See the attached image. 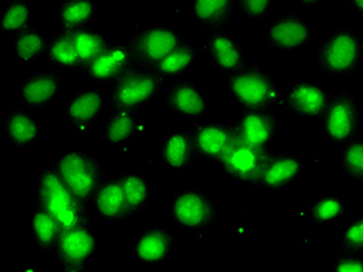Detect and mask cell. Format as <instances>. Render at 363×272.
<instances>
[{
  "label": "cell",
  "instance_id": "obj_24",
  "mask_svg": "<svg viewBox=\"0 0 363 272\" xmlns=\"http://www.w3.org/2000/svg\"><path fill=\"white\" fill-rule=\"evenodd\" d=\"M0 129L6 142L18 151L28 150L38 142L40 134L38 119L26 109L8 111L0 121Z\"/></svg>",
  "mask_w": 363,
  "mask_h": 272
},
{
  "label": "cell",
  "instance_id": "obj_34",
  "mask_svg": "<svg viewBox=\"0 0 363 272\" xmlns=\"http://www.w3.org/2000/svg\"><path fill=\"white\" fill-rule=\"evenodd\" d=\"M72 35L73 40H75L81 69H87L103 53L104 48L109 45V39H107L106 33L90 27L72 31Z\"/></svg>",
  "mask_w": 363,
  "mask_h": 272
},
{
  "label": "cell",
  "instance_id": "obj_16",
  "mask_svg": "<svg viewBox=\"0 0 363 272\" xmlns=\"http://www.w3.org/2000/svg\"><path fill=\"white\" fill-rule=\"evenodd\" d=\"M162 102L168 111L191 120H201L210 112V98L196 82L188 78H179L169 82Z\"/></svg>",
  "mask_w": 363,
  "mask_h": 272
},
{
  "label": "cell",
  "instance_id": "obj_40",
  "mask_svg": "<svg viewBox=\"0 0 363 272\" xmlns=\"http://www.w3.org/2000/svg\"><path fill=\"white\" fill-rule=\"evenodd\" d=\"M348 2L354 11L363 16V0H348Z\"/></svg>",
  "mask_w": 363,
  "mask_h": 272
},
{
  "label": "cell",
  "instance_id": "obj_38",
  "mask_svg": "<svg viewBox=\"0 0 363 272\" xmlns=\"http://www.w3.org/2000/svg\"><path fill=\"white\" fill-rule=\"evenodd\" d=\"M272 8L274 0H236V11L250 21L266 18Z\"/></svg>",
  "mask_w": 363,
  "mask_h": 272
},
{
  "label": "cell",
  "instance_id": "obj_13",
  "mask_svg": "<svg viewBox=\"0 0 363 272\" xmlns=\"http://www.w3.org/2000/svg\"><path fill=\"white\" fill-rule=\"evenodd\" d=\"M109 109L107 90L101 87L82 89L64 104V119L77 134H84Z\"/></svg>",
  "mask_w": 363,
  "mask_h": 272
},
{
  "label": "cell",
  "instance_id": "obj_9",
  "mask_svg": "<svg viewBox=\"0 0 363 272\" xmlns=\"http://www.w3.org/2000/svg\"><path fill=\"white\" fill-rule=\"evenodd\" d=\"M147 133V120L140 109H109L101 128L103 143L115 151L130 150Z\"/></svg>",
  "mask_w": 363,
  "mask_h": 272
},
{
  "label": "cell",
  "instance_id": "obj_33",
  "mask_svg": "<svg viewBox=\"0 0 363 272\" xmlns=\"http://www.w3.org/2000/svg\"><path fill=\"white\" fill-rule=\"evenodd\" d=\"M48 38L40 30L28 28L13 40V58L21 64H33L47 52Z\"/></svg>",
  "mask_w": 363,
  "mask_h": 272
},
{
  "label": "cell",
  "instance_id": "obj_4",
  "mask_svg": "<svg viewBox=\"0 0 363 272\" xmlns=\"http://www.w3.org/2000/svg\"><path fill=\"white\" fill-rule=\"evenodd\" d=\"M52 167L62 183L84 205H92L106 180L104 168L92 154L84 151L64 153L53 161Z\"/></svg>",
  "mask_w": 363,
  "mask_h": 272
},
{
  "label": "cell",
  "instance_id": "obj_15",
  "mask_svg": "<svg viewBox=\"0 0 363 272\" xmlns=\"http://www.w3.org/2000/svg\"><path fill=\"white\" fill-rule=\"evenodd\" d=\"M309 22L296 13H284L270 23L266 30V40L277 52L304 50L312 43Z\"/></svg>",
  "mask_w": 363,
  "mask_h": 272
},
{
  "label": "cell",
  "instance_id": "obj_41",
  "mask_svg": "<svg viewBox=\"0 0 363 272\" xmlns=\"http://www.w3.org/2000/svg\"><path fill=\"white\" fill-rule=\"evenodd\" d=\"M296 2L304 5V6H317L320 4H323L325 0H296Z\"/></svg>",
  "mask_w": 363,
  "mask_h": 272
},
{
  "label": "cell",
  "instance_id": "obj_21",
  "mask_svg": "<svg viewBox=\"0 0 363 272\" xmlns=\"http://www.w3.org/2000/svg\"><path fill=\"white\" fill-rule=\"evenodd\" d=\"M202 50L210 56L213 65L222 75H232L247 64L244 48L225 28L210 31L203 39Z\"/></svg>",
  "mask_w": 363,
  "mask_h": 272
},
{
  "label": "cell",
  "instance_id": "obj_27",
  "mask_svg": "<svg viewBox=\"0 0 363 272\" xmlns=\"http://www.w3.org/2000/svg\"><path fill=\"white\" fill-rule=\"evenodd\" d=\"M236 13V0H189V16L203 28L224 30Z\"/></svg>",
  "mask_w": 363,
  "mask_h": 272
},
{
  "label": "cell",
  "instance_id": "obj_32",
  "mask_svg": "<svg viewBox=\"0 0 363 272\" xmlns=\"http://www.w3.org/2000/svg\"><path fill=\"white\" fill-rule=\"evenodd\" d=\"M98 0H65L60 8V27L78 31L90 27L98 16Z\"/></svg>",
  "mask_w": 363,
  "mask_h": 272
},
{
  "label": "cell",
  "instance_id": "obj_35",
  "mask_svg": "<svg viewBox=\"0 0 363 272\" xmlns=\"http://www.w3.org/2000/svg\"><path fill=\"white\" fill-rule=\"evenodd\" d=\"M120 178L123 187H125L130 217H134L137 213L143 212L150 202V183L140 173H126Z\"/></svg>",
  "mask_w": 363,
  "mask_h": 272
},
{
  "label": "cell",
  "instance_id": "obj_10",
  "mask_svg": "<svg viewBox=\"0 0 363 272\" xmlns=\"http://www.w3.org/2000/svg\"><path fill=\"white\" fill-rule=\"evenodd\" d=\"M184 43V35L168 27H146L129 40L137 64L151 69Z\"/></svg>",
  "mask_w": 363,
  "mask_h": 272
},
{
  "label": "cell",
  "instance_id": "obj_28",
  "mask_svg": "<svg viewBox=\"0 0 363 272\" xmlns=\"http://www.w3.org/2000/svg\"><path fill=\"white\" fill-rule=\"evenodd\" d=\"M28 232L33 244L43 254L55 252L56 244L64 232L60 222L48 212L43 204H36L28 219Z\"/></svg>",
  "mask_w": 363,
  "mask_h": 272
},
{
  "label": "cell",
  "instance_id": "obj_11",
  "mask_svg": "<svg viewBox=\"0 0 363 272\" xmlns=\"http://www.w3.org/2000/svg\"><path fill=\"white\" fill-rule=\"evenodd\" d=\"M55 257L65 271H84L98 255V240L90 226L64 230Z\"/></svg>",
  "mask_w": 363,
  "mask_h": 272
},
{
  "label": "cell",
  "instance_id": "obj_30",
  "mask_svg": "<svg viewBox=\"0 0 363 272\" xmlns=\"http://www.w3.org/2000/svg\"><path fill=\"white\" fill-rule=\"evenodd\" d=\"M45 56L48 62L55 65L57 70H75L81 67L72 31L60 30L53 33L48 38Z\"/></svg>",
  "mask_w": 363,
  "mask_h": 272
},
{
  "label": "cell",
  "instance_id": "obj_20",
  "mask_svg": "<svg viewBox=\"0 0 363 272\" xmlns=\"http://www.w3.org/2000/svg\"><path fill=\"white\" fill-rule=\"evenodd\" d=\"M64 78L60 70L36 72L21 81L18 98L27 109L40 111L53 103L61 94Z\"/></svg>",
  "mask_w": 363,
  "mask_h": 272
},
{
  "label": "cell",
  "instance_id": "obj_31",
  "mask_svg": "<svg viewBox=\"0 0 363 272\" xmlns=\"http://www.w3.org/2000/svg\"><path fill=\"white\" fill-rule=\"evenodd\" d=\"M35 21V6L30 0H8L0 14V31L5 36L16 38L31 28Z\"/></svg>",
  "mask_w": 363,
  "mask_h": 272
},
{
  "label": "cell",
  "instance_id": "obj_36",
  "mask_svg": "<svg viewBox=\"0 0 363 272\" xmlns=\"http://www.w3.org/2000/svg\"><path fill=\"white\" fill-rule=\"evenodd\" d=\"M338 167L346 178L363 183V138H354L342 145L338 153Z\"/></svg>",
  "mask_w": 363,
  "mask_h": 272
},
{
  "label": "cell",
  "instance_id": "obj_14",
  "mask_svg": "<svg viewBox=\"0 0 363 272\" xmlns=\"http://www.w3.org/2000/svg\"><path fill=\"white\" fill-rule=\"evenodd\" d=\"M134 52L129 43H109L103 53L86 69L89 78L98 86H112L129 70L137 67Z\"/></svg>",
  "mask_w": 363,
  "mask_h": 272
},
{
  "label": "cell",
  "instance_id": "obj_37",
  "mask_svg": "<svg viewBox=\"0 0 363 272\" xmlns=\"http://www.w3.org/2000/svg\"><path fill=\"white\" fill-rule=\"evenodd\" d=\"M340 247L348 252H363V217L352 219L342 230Z\"/></svg>",
  "mask_w": 363,
  "mask_h": 272
},
{
  "label": "cell",
  "instance_id": "obj_25",
  "mask_svg": "<svg viewBox=\"0 0 363 272\" xmlns=\"http://www.w3.org/2000/svg\"><path fill=\"white\" fill-rule=\"evenodd\" d=\"M96 215L107 224H117L130 217L129 202L121 178H107L95 197Z\"/></svg>",
  "mask_w": 363,
  "mask_h": 272
},
{
  "label": "cell",
  "instance_id": "obj_7",
  "mask_svg": "<svg viewBox=\"0 0 363 272\" xmlns=\"http://www.w3.org/2000/svg\"><path fill=\"white\" fill-rule=\"evenodd\" d=\"M323 134L331 143L345 145L357 138L360 129L359 103L348 90H338L331 95V102L321 117Z\"/></svg>",
  "mask_w": 363,
  "mask_h": 272
},
{
  "label": "cell",
  "instance_id": "obj_29",
  "mask_svg": "<svg viewBox=\"0 0 363 272\" xmlns=\"http://www.w3.org/2000/svg\"><path fill=\"white\" fill-rule=\"evenodd\" d=\"M199 60V48L193 44L184 43L176 50H172L162 62L154 67L157 75L163 82H172L191 70Z\"/></svg>",
  "mask_w": 363,
  "mask_h": 272
},
{
  "label": "cell",
  "instance_id": "obj_39",
  "mask_svg": "<svg viewBox=\"0 0 363 272\" xmlns=\"http://www.w3.org/2000/svg\"><path fill=\"white\" fill-rule=\"evenodd\" d=\"M334 269L340 272H363L362 252L342 251V254L335 259Z\"/></svg>",
  "mask_w": 363,
  "mask_h": 272
},
{
  "label": "cell",
  "instance_id": "obj_18",
  "mask_svg": "<svg viewBox=\"0 0 363 272\" xmlns=\"http://www.w3.org/2000/svg\"><path fill=\"white\" fill-rule=\"evenodd\" d=\"M159 156L162 163L169 171L182 175L199 159L191 129L171 128L163 134Z\"/></svg>",
  "mask_w": 363,
  "mask_h": 272
},
{
  "label": "cell",
  "instance_id": "obj_19",
  "mask_svg": "<svg viewBox=\"0 0 363 272\" xmlns=\"http://www.w3.org/2000/svg\"><path fill=\"white\" fill-rule=\"evenodd\" d=\"M176 251V236L167 227L151 226L140 230L132 241V255L145 265L168 261Z\"/></svg>",
  "mask_w": 363,
  "mask_h": 272
},
{
  "label": "cell",
  "instance_id": "obj_12",
  "mask_svg": "<svg viewBox=\"0 0 363 272\" xmlns=\"http://www.w3.org/2000/svg\"><path fill=\"white\" fill-rule=\"evenodd\" d=\"M270 154L269 148L236 142L220 162V167L225 175L235 179L236 183L258 187Z\"/></svg>",
  "mask_w": 363,
  "mask_h": 272
},
{
  "label": "cell",
  "instance_id": "obj_22",
  "mask_svg": "<svg viewBox=\"0 0 363 272\" xmlns=\"http://www.w3.org/2000/svg\"><path fill=\"white\" fill-rule=\"evenodd\" d=\"M238 142L269 148L278 134L279 123L270 111H242L233 123Z\"/></svg>",
  "mask_w": 363,
  "mask_h": 272
},
{
  "label": "cell",
  "instance_id": "obj_2",
  "mask_svg": "<svg viewBox=\"0 0 363 272\" xmlns=\"http://www.w3.org/2000/svg\"><path fill=\"white\" fill-rule=\"evenodd\" d=\"M363 61V35L343 27L325 38L313 53V65L325 77H352Z\"/></svg>",
  "mask_w": 363,
  "mask_h": 272
},
{
  "label": "cell",
  "instance_id": "obj_1",
  "mask_svg": "<svg viewBox=\"0 0 363 272\" xmlns=\"http://www.w3.org/2000/svg\"><path fill=\"white\" fill-rule=\"evenodd\" d=\"M225 90L241 111H270L283 108V90L259 65L245 64L225 80Z\"/></svg>",
  "mask_w": 363,
  "mask_h": 272
},
{
  "label": "cell",
  "instance_id": "obj_6",
  "mask_svg": "<svg viewBox=\"0 0 363 272\" xmlns=\"http://www.w3.org/2000/svg\"><path fill=\"white\" fill-rule=\"evenodd\" d=\"M171 217L176 224L201 235H207L216 226L219 210L207 192L199 188H186L172 196Z\"/></svg>",
  "mask_w": 363,
  "mask_h": 272
},
{
  "label": "cell",
  "instance_id": "obj_3",
  "mask_svg": "<svg viewBox=\"0 0 363 272\" xmlns=\"http://www.w3.org/2000/svg\"><path fill=\"white\" fill-rule=\"evenodd\" d=\"M36 195L38 202L52 213L64 230L90 226L87 205L70 192L52 165L39 173Z\"/></svg>",
  "mask_w": 363,
  "mask_h": 272
},
{
  "label": "cell",
  "instance_id": "obj_5",
  "mask_svg": "<svg viewBox=\"0 0 363 272\" xmlns=\"http://www.w3.org/2000/svg\"><path fill=\"white\" fill-rule=\"evenodd\" d=\"M163 85L154 69L137 65L107 89L109 109H140L160 94Z\"/></svg>",
  "mask_w": 363,
  "mask_h": 272
},
{
  "label": "cell",
  "instance_id": "obj_17",
  "mask_svg": "<svg viewBox=\"0 0 363 272\" xmlns=\"http://www.w3.org/2000/svg\"><path fill=\"white\" fill-rule=\"evenodd\" d=\"M191 134L199 159L210 163L220 165L238 142L233 125L222 121L197 123L191 128Z\"/></svg>",
  "mask_w": 363,
  "mask_h": 272
},
{
  "label": "cell",
  "instance_id": "obj_23",
  "mask_svg": "<svg viewBox=\"0 0 363 272\" xmlns=\"http://www.w3.org/2000/svg\"><path fill=\"white\" fill-rule=\"evenodd\" d=\"M303 170L304 163L298 156L292 153L270 154L258 187L269 192H281L298 183Z\"/></svg>",
  "mask_w": 363,
  "mask_h": 272
},
{
  "label": "cell",
  "instance_id": "obj_8",
  "mask_svg": "<svg viewBox=\"0 0 363 272\" xmlns=\"http://www.w3.org/2000/svg\"><path fill=\"white\" fill-rule=\"evenodd\" d=\"M329 102L331 94L320 82L306 77L289 81L283 90V108L304 120H321Z\"/></svg>",
  "mask_w": 363,
  "mask_h": 272
},
{
  "label": "cell",
  "instance_id": "obj_26",
  "mask_svg": "<svg viewBox=\"0 0 363 272\" xmlns=\"http://www.w3.org/2000/svg\"><path fill=\"white\" fill-rule=\"evenodd\" d=\"M348 215V202L338 193L321 195L303 205L301 217L313 226H338Z\"/></svg>",
  "mask_w": 363,
  "mask_h": 272
}]
</instances>
